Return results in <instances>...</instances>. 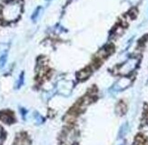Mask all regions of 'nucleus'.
I'll list each match as a JSON object with an SVG mask.
<instances>
[{
  "mask_svg": "<svg viewBox=\"0 0 148 145\" xmlns=\"http://www.w3.org/2000/svg\"><path fill=\"white\" fill-rule=\"evenodd\" d=\"M21 12V4L19 1H12L8 4L3 9V17L8 21H13L16 19Z\"/></svg>",
  "mask_w": 148,
  "mask_h": 145,
  "instance_id": "obj_1",
  "label": "nucleus"
},
{
  "mask_svg": "<svg viewBox=\"0 0 148 145\" xmlns=\"http://www.w3.org/2000/svg\"><path fill=\"white\" fill-rule=\"evenodd\" d=\"M91 72H92V69H85L79 71L78 75H77V78H78L79 80H85V78H88L90 76Z\"/></svg>",
  "mask_w": 148,
  "mask_h": 145,
  "instance_id": "obj_2",
  "label": "nucleus"
},
{
  "mask_svg": "<svg viewBox=\"0 0 148 145\" xmlns=\"http://www.w3.org/2000/svg\"><path fill=\"white\" fill-rule=\"evenodd\" d=\"M0 120L4 122H6V123H9L13 121V118L11 116V114L9 113H6V112H1L0 113Z\"/></svg>",
  "mask_w": 148,
  "mask_h": 145,
  "instance_id": "obj_3",
  "label": "nucleus"
},
{
  "mask_svg": "<svg viewBox=\"0 0 148 145\" xmlns=\"http://www.w3.org/2000/svg\"><path fill=\"white\" fill-rule=\"evenodd\" d=\"M6 57H8L6 54H4L1 56V58H0V68H3L5 66V64L6 62Z\"/></svg>",
  "mask_w": 148,
  "mask_h": 145,
  "instance_id": "obj_4",
  "label": "nucleus"
},
{
  "mask_svg": "<svg viewBox=\"0 0 148 145\" xmlns=\"http://www.w3.org/2000/svg\"><path fill=\"white\" fill-rule=\"evenodd\" d=\"M117 110H118L119 111H121L122 113H123V112H125V111L126 107H125V105L123 102H121V103H119V105H118Z\"/></svg>",
  "mask_w": 148,
  "mask_h": 145,
  "instance_id": "obj_5",
  "label": "nucleus"
},
{
  "mask_svg": "<svg viewBox=\"0 0 148 145\" xmlns=\"http://www.w3.org/2000/svg\"><path fill=\"white\" fill-rule=\"evenodd\" d=\"M39 11H40V8H37V9L36 10V12H35V14H34L33 16H32V18H33L34 20H35V19L37 17V16L39 15Z\"/></svg>",
  "mask_w": 148,
  "mask_h": 145,
  "instance_id": "obj_6",
  "label": "nucleus"
},
{
  "mask_svg": "<svg viewBox=\"0 0 148 145\" xmlns=\"http://www.w3.org/2000/svg\"><path fill=\"white\" fill-rule=\"evenodd\" d=\"M0 141H1V131H0Z\"/></svg>",
  "mask_w": 148,
  "mask_h": 145,
  "instance_id": "obj_7",
  "label": "nucleus"
}]
</instances>
